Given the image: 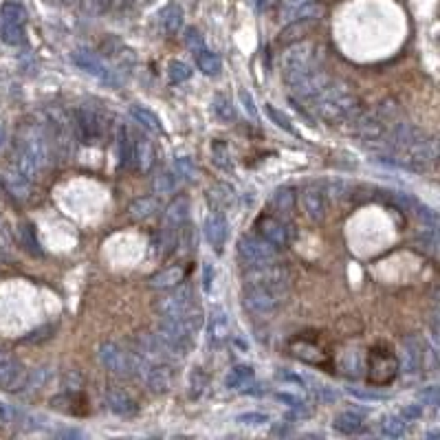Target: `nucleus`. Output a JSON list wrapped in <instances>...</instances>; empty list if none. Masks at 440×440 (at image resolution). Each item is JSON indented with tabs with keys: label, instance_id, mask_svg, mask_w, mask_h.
<instances>
[{
	"label": "nucleus",
	"instance_id": "f257e3e1",
	"mask_svg": "<svg viewBox=\"0 0 440 440\" xmlns=\"http://www.w3.org/2000/svg\"><path fill=\"white\" fill-rule=\"evenodd\" d=\"M311 104L317 117L330 126L350 124L352 119L364 110L354 91L344 82H335V79H330V82L311 99Z\"/></svg>",
	"mask_w": 440,
	"mask_h": 440
},
{
	"label": "nucleus",
	"instance_id": "f03ea898",
	"mask_svg": "<svg viewBox=\"0 0 440 440\" xmlns=\"http://www.w3.org/2000/svg\"><path fill=\"white\" fill-rule=\"evenodd\" d=\"M99 361L106 370L122 378H146L150 364L144 354L128 352L124 348H119L117 344H102L99 346Z\"/></svg>",
	"mask_w": 440,
	"mask_h": 440
},
{
	"label": "nucleus",
	"instance_id": "7ed1b4c3",
	"mask_svg": "<svg viewBox=\"0 0 440 440\" xmlns=\"http://www.w3.org/2000/svg\"><path fill=\"white\" fill-rule=\"evenodd\" d=\"M398 357L388 344H376L368 352V381L376 388L392 383L398 374Z\"/></svg>",
	"mask_w": 440,
	"mask_h": 440
},
{
	"label": "nucleus",
	"instance_id": "20e7f679",
	"mask_svg": "<svg viewBox=\"0 0 440 440\" xmlns=\"http://www.w3.org/2000/svg\"><path fill=\"white\" fill-rule=\"evenodd\" d=\"M163 295L156 297L154 302V311L161 315V317H168V319H183L187 315H192L194 311H201L198 306L194 293L187 289V286H174L170 291H161Z\"/></svg>",
	"mask_w": 440,
	"mask_h": 440
},
{
	"label": "nucleus",
	"instance_id": "39448f33",
	"mask_svg": "<svg viewBox=\"0 0 440 440\" xmlns=\"http://www.w3.org/2000/svg\"><path fill=\"white\" fill-rule=\"evenodd\" d=\"M286 291H277L269 286H257V284H245L243 293V306L253 317H269L273 315L284 302Z\"/></svg>",
	"mask_w": 440,
	"mask_h": 440
},
{
	"label": "nucleus",
	"instance_id": "423d86ee",
	"mask_svg": "<svg viewBox=\"0 0 440 440\" xmlns=\"http://www.w3.org/2000/svg\"><path fill=\"white\" fill-rule=\"evenodd\" d=\"M238 257L240 262L247 267H260V265H269L277 260V249L257 233H245L238 240Z\"/></svg>",
	"mask_w": 440,
	"mask_h": 440
},
{
	"label": "nucleus",
	"instance_id": "0eeeda50",
	"mask_svg": "<svg viewBox=\"0 0 440 440\" xmlns=\"http://www.w3.org/2000/svg\"><path fill=\"white\" fill-rule=\"evenodd\" d=\"M25 27H27V11L20 3H5L0 7V37L11 47L25 45Z\"/></svg>",
	"mask_w": 440,
	"mask_h": 440
},
{
	"label": "nucleus",
	"instance_id": "6e6552de",
	"mask_svg": "<svg viewBox=\"0 0 440 440\" xmlns=\"http://www.w3.org/2000/svg\"><path fill=\"white\" fill-rule=\"evenodd\" d=\"M330 75L322 69L317 66H311V69H304L299 71L291 77H286V84L291 86L293 95H297L302 102H311V99L322 91L328 82H330Z\"/></svg>",
	"mask_w": 440,
	"mask_h": 440
},
{
	"label": "nucleus",
	"instance_id": "1a4fd4ad",
	"mask_svg": "<svg viewBox=\"0 0 440 440\" xmlns=\"http://www.w3.org/2000/svg\"><path fill=\"white\" fill-rule=\"evenodd\" d=\"M315 57H317V45L308 42V40H299V42L286 47L282 57H279L284 79L299 73V71H304V69L315 66Z\"/></svg>",
	"mask_w": 440,
	"mask_h": 440
},
{
	"label": "nucleus",
	"instance_id": "9d476101",
	"mask_svg": "<svg viewBox=\"0 0 440 440\" xmlns=\"http://www.w3.org/2000/svg\"><path fill=\"white\" fill-rule=\"evenodd\" d=\"M255 233L257 236H262L265 240H269V243L275 247V249H284L291 245V240L295 236L293 231V225H289L286 220L282 218H277L273 214H262V216H257L255 220Z\"/></svg>",
	"mask_w": 440,
	"mask_h": 440
},
{
	"label": "nucleus",
	"instance_id": "9b49d317",
	"mask_svg": "<svg viewBox=\"0 0 440 440\" xmlns=\"http://www.w3.org/2000/svg\"><path fill=\"white\" fill-rule=\"evenodd\" d=\"M73 62L75 66H79L84 73L97 77L99 82H104L108 86H119V77H117V71L110 69L102 57H99L97 53L88 51V49H77L73 55Z\"/></svg>",
	"mask_w": 440,
	"mask_h": 440
},
{
	"label": "nucleus",
	"instance_id": "f8f14e48",
	"mask_svg": "<svg viewBox=\"0 0 440 440\" xmlns=\"http://www.w3.org/2000/svg\"><path fill=\"white\" fill-rule=\"evenodd\" d=\"M245 284H257V286H269L277 291H286L289 286V273L282 265H260V267H249L245 273Z\"/></svg>",
	"mask_w": 440,
	"mask_h": 440
},
{
	"label": "nucleus",
	"instance_id": "ddd939ff",
	"mask_svg": "<svg viewBox=\"0 0 440 440\" xmlns=\"http://www.w3.org/2000/svg\"><path fill=\"white\" fill-rule=\"evenodd\" d=\"M27 386H29V370L18 359L0 350V390L23 392Z\"/></svg>",
	"mask_w": 440,
	"mask_h": 440
},
{
	"label": "nucleus",
	"instance_id": "4468645a",
	"mask_svg": "<svg viewBox=\"0 0 440 440\" xmlns=\"http://www.w3.org/2000/svg\"><path fill=\"white\" fill-rule=\"evenodd\" d=\"M352 132L364 139V141H370V144H378V141H386L388 139V122L376 112H366L361 110L354 119H352Z\"/></svg>",
	"mask_w": 440,
	"mask_h": 440
},
{
	"label": "nucleus",
	"instance_id": "2eb2a0df",
	"mask_svg": "<svg viewBox=\"0 0 440 440\" xmlns=\"http://www.w3.org/2000/svg\"><path fill=\"white\" fill-rule=\"evenodd\" d=\"M190 218V201L187 196H176L174 201L168 205L166 214H163V243L166 245H174L176 240V231H181V227L187 223Z\"/></svg>",
	"mask_w": 440,
	"mask_h": 440
},
{
	"label": "nucleus",
	"instance_id": "dca6fc26",
	"mask_svg": "<svg viewBox=\"0 0 440 440\" xmlns=\"http://www.w3.org/2000/svg\"><path fill=\"white\" fill-rule=\"evenodd\" d=\"M229 339V317L223 306H212L207 315V344L212 348H223Z\"/></svg>",
	"mask_w": 440,
	"mask_h": 440
},
{
	"label": "nucleus",
	"instance_id": "f3484780",
	"mask_svg": "<svg viewBox=\"0 0 440 440\" xmlns=\"http://www.w3.org/2000/svg\"><path fill=\"white\" fill-rule=\"evenodd\" d=\"M75 128H77V134L84 144H93L95 139H99V134H102L104 124H102V117H99L95 110L77 108L75 110Z\"/></svg>",
	"mask_w": 440,
	"mask_h": 440
},
{
	"label": "nucleus",
	"instance_id": "a211bd4d",
	"mask_svg": "<svg viewBox=\"0 0 440 440\" xmlns=\"http://www.w3.org/2000/svg\"><path fill=\"white\" fill-rule=\"evenodd\" d=\"M227 233H229L227 218L220 212H212L205 218V238H207V243L214 247L216 253H223L225 243H227Z\"/></svg>",
	"mask_w": 440,
	"mask_h": 440
},
{
	"label": "nucleus",
	"instance_id": "6ab92c4d",
	"mask_svg": "<svg viewBox=\"0 0 440 440\" xmlns=\"http://www.w3.org/2000/svg\"><path fill=\"white\" fill-rule=\"evenodd\" d=\"M104 401H106L108 410L117 416H134L139 412L137 401L122 388H108L104 392Z\"/></svg>",
	"mask_w": 440,
	"mask_h": 440
},
{
	"label": "nucleus",
	"instance_id": "aec40b11",
	"mask_svg": "<svg viewBox=\"0 0 440 440\" xmlns=\"http://www.w3.org/2000/svg\"><path fill=\"white\" fill-rule=\"evenodd\" d=\"M302 203H304V212L306 216L313 220V223H322L326 218V196L324 192L311 185L302 192Z\"/></svg>",
	"mask_w": 440,
	"mask_h": 440
},
{
	"label": "nucleus",
	"instance_id": "412c9836",
	"mask_svg": "<svg viewBox=\"0 0 440 440\" xmlns=\"http://www.w3.org/2000/svg\"><path fill=\"white\" fill-rule=\"evenodd\" d=\"M51 407L64 412V414H73V416H84L88 412V401L84 398V394L77 392H64L51 398Z\"/></svg>",
	"mask_w": 440,
	"mask_h": 440
},
{
	"label": "nucleus",
	"instance_id": "4be33fe9",
	"mask_svg": "<svg viewBox=\"0 0 440 440\" xmlns=\"http://www.w3.org/2000/svg\"><path fill=\"white\" fill-rule=\"evenodd\" d=\"M154 158H156V152H154V146L148 137H137L132 141V161L137 163V170L141 174H148L154 166Z\"/></svg>",
	"mask_w": 440,
	"mask_h": 440
},
{
	"label": "nucleus",
	"instance_id": "5701e85b",
	"mask_svg": "<svg viewBox=\"0 0 440 440\" xmlns=\"http://www.w3.org/2000/svg\"><path fill=\"white\" fill-rule=\"evenodd\" d=\"M172 368L170 364H150V370L146 374L144 381L148 383V388L156 394H163V392H170L172 388Z\"/></svg>",
	"mask_w": 440,
	"mask_h": 440
},
{
	"label": "nucleus",
	"instance_id": "b1692460",
	"mask_svg": "<svg viewBox=\"0 0 440 440\" xmlns=\"http://www.w3.org/2000/svg\"><path fill=\"white\" fill-rule=\"evenodd\" d=\"M425 366V350L423 344L416 337H405L403 339V368L405 372H418Z\"/></svg>",
	"mask_w": 440,
	"mask_h": 440
},
{
	"label": "nucleus",
	"instance_id": "393cba45",
	"mask_svg": "<svg viewBox=\"0 0 440 440\" xmlns=\"http://www.w3.org/2000/svg\"><path fill=\"white\" fill-rule=\"evenodd\" d=\"M291 350L297 359H302V361H306L311 366H326V361H328V357L322 348L304 342V339H295V342H291Z\"/></svg>",
	"mask_w": 440,
	"mask_h": 440
},
{
	"label": "nucleus",
	"instance_id": "a878e982",
	"mask_svg": "<svg viewBox=\"0 0 440 440\" xmlns=\"http://www.w3.org/2000/svg\"><path fill=\"white\" fill-rule=\"evenodd\" d=\"M332 427L337 432H342V434H361L366 429V418L364 414H359V412H342V414H337L332 418Z\"/></svg>",
	"mask_w": 440,
	"mask_h": 440
},
{
	"label": "nucleus",
	"instance_id": "bb28decb",
	"mask_svg": "<svg viewBox=\"0 0 440 440\" xmlns=\"http://www.w3.org/2000/svg\"><path fill=\"white\" fill-rule=\"evenodd\" d=\"M183 277H185V271L181 267H168L166 271L150 277V286L154 291H170V289L181 284Z\"/></svg>",
	"mask_w": 440,
	"mask_h": 440
},
{
	"label": "nucleus",
	"instance_id": "cd10ccee",
	"mask_svg": "<svg viewBox=\"0 0 440 440\" xmlns=\"http://www.w3.org/2000/svg\"><path fill=\"white\" fill-rule=\"evenodd\" d=\"M196 66L203 75L207 77H218L220 71H223V59L218 57V53L209 51L207 47H203L201 51H196Z\"/></svg>",
	"mask_w": 440,
	"mask_h": 440
},
{
	"label": "nucleus",
	"instance_id": "c85d7f7f",
	"mask_svg": "<svg viewBox=\"0 0 440 440\" xmlns=\"http://www.w3.org/2000/svg\"><path fill=\"white\" fill-rule=\"evenodd\" d=\"M11 168L18 172V174H23L27 181H35V176H37V172H40V168H37V163L31 158V154L29 152H25L23 148H16V152H13V161H11Z\"/></svg>",
	"mask_w": 440,
	"mask_h": 440
},
{
	"label": "nucleus",
	"instance_id": "c756f323",
	"mask_svg": "<svg viewBox=\"0 0 440 440\" xmlns=\"http://www.w3.org/2000/svg\"><path fill=\"white\" fill-rule=\"evenodd\" d=\"M3 181H5V187L16 196L20 198V201H27L29 194H31V181H27V178L23 174H18L13 168H9L3 176Z\"/></svg>",
	"mask_w": 440,
	"mask_h": 440
},
{
	"label": "nucleus",
	"instance_id": "7c9ffc66",
	"mask_svg": "<svg viewBox=\"0 0 440 440\" xmlns=\"http://www.w3.org/2000/svg\"><path fill=\"white\" fill-rule=\"evenodd\" d=\"M156 212H158V203H156L154 196L137 198V201H132L130 207H128V214L134 220H150L152 216H156Z\"/></svg>",
	"mask_w": 440,
	"mask_h": 440
},
{
	"label": "nucleus",
	"instance_id": "2f4dec72",
	"mask_svg": "<svg viewBox=\"0 0 440 440\" xmlns=\"http://www.w3.org/2000/svg\"><path fill=\"white\" fill-rule=\"evenodd\" d=\"M130 117L134 122L141 126L144 130H150V132H161L163 126H161V119H158L150 108L146 106H130Z\"/></svg>",
	"mask_w": 440,
	"mask_h": 440
},
{
	"label": "nucleus",
	"instance_id": "473e14b6",
	"mask_svg": "<svg viewBox=\"0 0 440 440\" xmlns=\"http://www.w3.org/2000/svg\"><path fill=\"white\" fill-rule=\"evenodd\" d=\"M253 368L251 366H236L229 374H227V378H225V386L229 388V390H243V388H247V383L249 381H253Z\"/></svg>",
	"mask_w": 440,
	"mask_h": 440
},
{
	"label": "nucleus",
	"instance_id": "72a5a7b5",
	"mask_svg": "<svg viewBox=\"0 0 440 440\" xmlns=\"http://www.w3.org/2000/svg\"><path fill=\"white\" fill-rule=\"evenodd\" d=\"M161 25L168 33H178L183 27V9L178 5H168L161 11Z\"/></svg>",
	"mask_w": 440,
	"mask_h": 440
},
{
	"label": "nucleus",
	"instance_id": "f704fd0d",
	"mask_svg": "<svg viewBox=\"0 0 440 440\" xmlns=\"http://www.w3.org/2000/svg\"><path fill=\"white\" fill-rule=\"evenodd\" d=\"M233 198H236V192L231 185H225V183H220V185H214L209 190V201L214 203L216 209H223V207H229L233 203Z\"/></svg>",
	"mask_w": 440,
	"mask_h": 440
},
{
	"label": "nucleus",
	"instance_id": "c9c22d12",
	"mask_svg": "<svg viewBox=\"0 0 440 440\" xmlns=\"http://www.w3.org/2000/svg\"><path fill=\"white\" fill-rule=\"evenodd\" d=\"M18 238H20V245H23L31 255H42V249H40V243L35 238V229L31 225H23L18 229Z\"/></svg>",
	"mask_w": 440,
	"mask_h": 440
},
{
	"label": "nucleus",
	"instance_id": "e433bc0d",
	"mask_svg": "<svg viewBox=\"0 0 440 440\" xmlns=\"http://www.w3.org/2000/svg\"><path fill=\"white\" fill-rule=\"evenodd\" d=\"M273 205L277 212L282 214H289L295 205V190L293 187H279L275 194H273Z\"/></svg>",
	"mask_w": 440,
	"mask_h": 440
},
{
	"label": "nucleus",
	"instance_id": "4c0bfd02",
	"mask_svg": "<svg viewBox=\"0 0 440 440\" xmlns=\"http://www.w3.org/2000/svg\"><path fill=\"white\" fill-rule=\"evenodd\" d=\"M405 423H407V421H405L403 416H388L386 421H383V425H381V429H383V434L390 436V438H401V436L405 434V429H407Z\"/></svg>",
	"mask_w": 440,
	"mask_h": 440
},
{
	"label": "nucleus",
	"instance_id": "58836bf2",
	"mask_svg": "<svg viewBox=\"0 0 440 440\" xmlns=\"http://www.w3.org/2000/svg\"><path fill=\"white\" fill-rule=\"evenodd\" d=\"M119 158H122L124 168L132 163V137L126 128L119 130Z\"/></svg>",
	"mask_w": 440,
	"mask_h": 440
},
{
	"label": "nucleus",
	"instance_id": "ea45409f",
	"mask_svg": "<svg viewBox=\"0 0 440 440\" xmlns=\"http://www.w3.org/2000/svg\"><path fill=\"white\" fill-rule=\"evenodd\" d=\"M168 77H170L172 84H181V82H185V79L192 77V66L174 59V62H170V66H168Z\"/></svg>",
	"mask_w": 440,
	"mask_h": 440
},
{
	"label": "nucleus",
	"instance_id": "a19ab883",
	"mask_svg": "<svg viewBox=\"0 0 440 440\" xmlns=\"http://www.w3.org/2000/svg\"><path fill=\"white\" fill-rule=\"evenodd\" d=\"M212 156H214V163H216L218 168H223L225 172H231V170H233L231 154H229V148H227L225 144H214Z\"/></svg>",
	"mask_w": 440,
	"mask_h": 440
},
{
	"label": "nucleus",
	"instance_id": "79ce46f5",
	"mask_svg": "<svg viewBox=\"0 0 440 440\" xmlns=\"http://www.w3.org/2000/svg\"><path fill=\"white\" fill-rule=\"evenodd\" d=\"M176 185H178V178L174 174H170V172L158 174L154 178V183H152V187H154L156 194H172L176 190Z\"/></svg>",
	"mask_w": 440,
	"mask_h": 440
},
{
	"label": "nucleus",
	"instance_id": "37998d69",
	"mask_svg": "<svg viewBox=\"0 0 440 440\" xmlns=\"http://www.w3.org/2000/svg\"><path fill=\"white\" fill-rule=\"evenodd\" d=\"M265 110H267V115L273 119V124H275L277 128H282L284 132H289V134H295V137H297V130L293 128L291 119H289L284 112H279V110H277V108H273L271 104H265Z\"/></svg>",
	"mask_w": 440,
	"mask_h": 440
},
{
	"label": "nucleus",
	"instance_id": "c03bdc74",
	"mask_svg": "<svg viewBox=\"0 0 440 440\" xmlns=\"http://www.w3.org/2000/svg\"><path fill=\"white\" fill-rule=\"evenodd\" d=\"M214 110L220 119H225V122H231V119H236V112H233V106L231 102L225 97V95H216L214 99Z\"/></svg>",
	"mask_w": 440,
	"mask_h": 440
},
{
	"label": "nucleus",
	"instance_id": "a18cd8bd",
	"mask_svg": "<svg viewBox=\"0 0 440 440\" xmlns=\"http://www.w3.org/2000/svg\"><path fill=\"white\" fill-rule=\"evenodd\" d=\"M342 370H346L348 374L352 376H359L364 370V364H361V354L359 352H346L344 359H342Z\"/></svg>",
	"mask_w": 440,
	"mask_h": 440
},
{
	"label": "nucleus",
	"instance_id": "49530a36",
	"mask_svg": "<svg viewBox=\"0 0 440 440\" xmlns=\"http://www.w3.org/2000/svg\"><path fill=\"white\" fill-rule=\"evenodd\" d=\"M418 243H421V249H423L427 255H436V251H438V236H436V229H434V227L423 229V233L418 236Z\"/></svg>",
	"mask_w": 440,
	"mask_h": 440
},
{
	"label": "nucleus",
	"instance_id": "de8ad7c7",
	"mask_svg": "<svg viewBox=\"0 0 440 440\" xmlns=\"http://www.w3.org/2000/svg\"><path fill=\"white\" fill-rule=\"evenodd\" d=\"M236 421L240 425H247V427H260V425H267L269 423V416L267 414H260V412H247V414H240Z\"/></svg>",
	"mask_w": 440,
	"mask_h": 440
},
{
	"label": "nucleus",
	"instance_id": "09e8293b",
	"mask_svg": "<svg viewBox=\"0 0 440 440\" xmlns=\"http://www.w3.org/2000/svg\"><path fill=\"white\" fill-rule=\"evenodd\" d=\"M185 45H187V49L192 51V53H196V51H201L203 47H205V40H203V35H201V31L198 29H187L185 31Z\"/></svg>",
	"mask_w": 440,
	"mask_h": 440
},
{
	"label": "nucleus",
	"instance_id": "8fccbe9b",
	"mask_svg": "<svg viewBox=\"0 0 440 440\" xmlns=\"http://www.w3.org/2000/svg\"><path fill=\"white\" fill-rule=\"evenodd\" d=\"M110 5V0H82V9L84 13H91V16H99L104 13Z\"/></svg>",
	"mask_w": 440,
	"mask_h": 440
},
{
	"label": "nucleus",
	"instance_id": "3c124183",
	"mask_svg": "<svg viewBox=\"0 0 440 440\" xmlns=\"http://www.w3.org/2000/svg\"><path fill=\"white\" fill-rule=\"evenodd\" d=\"M205 386H207V376H205V372L201 370V368H196L194 372H192V396L196 398V396H201V392L205 390Z\"/></svg>",
	"mask_w": 440,
	"mask_h": 440
},
{
	"label": "nucleus",
	"instance_id": "603ef678",
	"mask_svg": "<svg viewBox=\"0 0 440 440\" xmlns=\"http://www.w3.org/2000/svg\"><path fill=\"white\" fill-rule=\"evenodd\" d=\"M174 170H176V176H183V178H187V181H190V178H194V163L190 161V158H176V161H174Z\"/></svg>",
	"mask_w": 440,
	"mask_h": 440
},
{
	"label": "nucleus",
	"instance_id": "864d4df0",
	"mask_svg": "<svg viewBox=\"0 0 440 440\" xmlns=\"http://www.w3.org/2000/svg\"><path fill=\"white\" fill-rule=\"evenodd\" d=\"M238 97H240V102H243L245 110L249 112V117H251V119H257V110H255V104H253V97H251V93H249V91H245V88H240Z\"/></svg>",
	"mask_w": 440,
	"mask_h": 440
},
{
	"label": "nucleus",
	"instance_id": "5fc2aeb1",
	"mask_svg": "<svg viewBox=\"0 0 440 440\" xmlns=\"http://www.w3.org/2000/svg\"><path fill=\"white\" fill-rule=\"evenodd\" d=\"M421 396H423V403H427V405H432V407L438 405V388H436V386L425 388V390L421 392Z\"/></svg>",
	"mask_w": 440,
	"mask_h": 440
},
{
	"label": "nucleus",
	"instance_id": "6e6d98bb",
	"mask_svg": "<svg viewBox=\"0 0 440 440\" xmlns=\"http://www.w3.org/2000/svg\"><path fill=\"white\" fill-rule=\"evenodd\" d=\"M212 286H214V267L212 265H205L203 267V291L205 293H212Z\"/></svg>",
	"mask_w": 440,
	"mask_h": 440
},
{
	"label": "nucleus",
	"instance_id": "4d7b16f0",
	"mask_svg": "<svg viewBox=\"0 0 440 440\" xmlns=\"http://www.w3.org/2000/svg\"><path fill=\"white\" fill-rule=\"evenodd\" d=\"M275 398H277V401H282V403H289V405H291V407H295V410H299V407L304 405L302 401H299L297 396H291V394H286V392H277V394H275Z\"/></svg>",
	"mask_w": 440,
	"mask_h": 440
},
{
	"label": "nucleus",
	"instance_id": "13d9d810",
	"mask_svg": "<svg viewBox=\"0 0 440 440\" xmlns=\"http://www.w3.org/2000/svg\"><path fill=\"white\" fill-rule=\"evenodd\" d=\"M423 414V410H421V405H407L405 410H403V418H405V421H414V418H418V416H421Z\"/></svg>",
	"mask_w": 440,
	"mask_h": 440
},
{
	"label": "nucleus",
	"instance_id": "bf43d9fd",
	"mask_svg": "<svg viewBox=\"0 0 440 440\" xmlns=\"http://www.w3.org/2000/svg\"><path fill=\"white\" fill-rule=\"evenodd\" d=\"M3 139H5V130L0 128V144H3Z\"/></svg>",
	"mask_w": 440,
	"mask_h": 440
}]
</instances>
